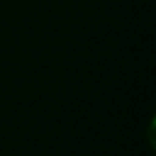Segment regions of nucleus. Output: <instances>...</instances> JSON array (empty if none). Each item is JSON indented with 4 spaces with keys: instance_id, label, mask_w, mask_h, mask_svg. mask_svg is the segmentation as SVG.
Segmentation results:
<instances>
[{
    "instance_id": "nucleus-1",
    "label": "nucleus",
    "mask_w": 156,
    "mask_h": 156,
    "mask_svg": "<svg viewBox=\"0 0 156 156\" xmlns=\"http://www.w3.org/2000/svg\"><path fill=\"white\" fill-rule=\"evenodd\" d=\"M149 138H151V147H154V119L151 121V125H149Z\"/></svg>"
}]
</instances>
